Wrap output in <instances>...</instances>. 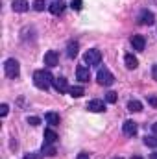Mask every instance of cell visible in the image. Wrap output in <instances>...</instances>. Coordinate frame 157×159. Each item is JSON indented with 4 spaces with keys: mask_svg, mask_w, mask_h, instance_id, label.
<instances>
[{
    "mask_svg": "<svg viewBox=\"0 0 157 159\" xmlns=\"http://www.w3.org/2000/svg\"><path fill=\"white\" fill-rule=\"evenodd\" d=\"M148 104L154 106V107H157V96H148Z\"/></svg>",
    "mask_w": 157,
    "mask_h": 159,
    "instance_id": "28",
    "label": "cell"
},
{
    "mask_svg": "<svg viewBox=\"0 0 157 159\" xmlns=\"http://www.w3.org/2000/svg\"><path fill=\"white\" fill-rule=\"evenodd\" d=\"M105 100H107L109 104H115V102H117V93H113V91H111V93H107Z\"/></svg>",
    "mask_w": 157,
    "mask_h": 159,
    "instance_id": "24",
    "label": "cell"
},
{
    "mask_svg": "<svg viewBox=\"0 0 157 159\" xmlns=\"http://www.w3.org/2000/svg\"><path fill=\"white\" fill-rule=\"evenodd\" d=\"M44 119H46L48 124H52V126H57V124H59V115H57V113H52V111H50V113L44 115Z\"/></svg>",
    "mask_w": 157,
    "mask_h": 159,
    "instance_id": "19",
    "label": "cell"
},
{
    "mask_svg": "<svg viewBox=\"0 0 157 159\" xmlns=\"http://www.w3.org/2000/svg\"><path fill=\"white\" fill-rule=\"evenodd\" d=\"M57 141V133L54 131V129H44V143H48V144H54Z\"/></svg>",
    "mask_w": 157,
    "mask_h": 159,
    "instance_id": "15",
    "label": "cell"
},
{
    "mask_svg": "<svg viewBox=\"0 0 157 159\" xmlns=\"http://www.w3.org/2000/svg\"><path fill=\"white\" fill-rule=\"evenodd\" d=\"M48 9H50V13H52V15H61V13H63V9H65V4H63L61 0H54V2L48 6Z\"/></svg>",
    "mask_w": 157,
    "mask_h": 159,
    "instance_id": "11",
    "label": "cell"
},
{
    "mask_svg": "<svg viewBox=\"0 0 157 159\" xmlns=\"http://www.w3.org/2000/svg\"><path fill=\"white\" fill-rule=\"evenodd\" d=\"M57 61H59V56H57L56 50H48V52L44 54V65H46V67H56Z\"/></svg>",
    "mask_w": 157,
    "mask_h": 159,
    "instance_id": "6",
    "label": "cell"
},
{
    "mask_svg": "<svg viewBox=\"0 0 157 159\" xmlns=\"http://www.w3.org/2000/svg\"><path fill=\"white\" fill-rule=\"evenodd\" d=\"M131 159H142V157H139V156H135V157H131Z\"/></svg>",
    "mask_w": 157,
    "mask_h": 159,
    "instance_id": "33",
    "label": "cell"
},
{
    "mask_svg": "<svg viewBox=\"0 0 157 159\" xmlns=\"http://www.w3.org/2000/svg\"><path fill=\"white\" fill-rule=\"evenodd\" d=\"M83 61H85L87 65H98V63L102 61V52H100V50H96V48H91V50H87V52H85Z\"/></svg>",
    "mask_w": 157,
    "mask_h": 159,
    "instance_id": "3",
    "label": "cell"
},
{
    "mask_svg": "<svg viewBox=\"0 0 157 159\" xmlns=\"http://www.w3.org/2000/svg\"><path fill=\"white\" fill-rule=\"evenodd\" d=\"M154 131H155V133H157V122H155V124H154Z\"/></svg>",
    "mask_w": 157,
    "mask_h": 159,
    "instance_id": "32",
    "label": "cell"
},
{
    "mask_svg": "<svg viewBox=\"0 0 157 159\" xmlns=\"http://www.w3.org/2000/svg\"><path fill=\"white\" fill-rule=\"evenodd\" d=\"M76 159H89V154H85V152H81V154H79V156H78Z\"/></svg>",
    "mask_w": 157,
    "mask_h": 159,
    "instance_id": "29",
    "label": "cell"
},
{
    "mask_svg": "<svg viewBox=\"0 0 157 159\" xmlns=\"http://www.w3.org/2000/svg\"><path fill=\"white\" fill-rule=\"evenodd\" d=\"M11 7H13V11H17V13H24V11L30 9V4H28L26 0H15V2L11 4Z\"/></svg>",
    "mask_w": 157,
    "mask_h": 159,
    "instance_id": "12",
    "label": "cell"
},
{
    "mask_svg": "<svg viewBox=\"0 0 157 159\" xmlns=\"http://www.w3.org/2000/svg\"><path fill=\"white\" fill-rule=\"evenodd\" d=\"M122 129H124V133H126L128 137H133V135L137 133V122H133V120H126V122L122 124Z\"/></svg>",
    "mask_w": 157,
    "mask_h": 159,
    "instance_id": "9",
    "label": "cell"
},
{
    "mask_svg": "<svg viewBox=\"0 0 157 159\" xmlns=\"http://www.w3.org/2000/svg\"><path fill=\"white\" fill-rule=\"evenodd\" d=\"M139 22H141L142 26H152V24L155 22V17H154L152 11L144 9V11H141V15H139Z\"/></svg>",
    "mask_w": 157,
    "mask_h": 159,
    "instance_id": "5",
    "label": "cell"
},
{
    "mask_svg": "<svg viewBox=\"0 0 157 159\" xmlns=\"http://www.w3.org/2000/svg\"><path fill=\"white\" fill-rule=\"evenodd\" d=\"M7 111H9L7 104H2V106H0V117H6V115H7Z\"/></svg>",
    "mask_w": 157,
    "mask_h": 159,
    "instance_id": "26",
    "label": "cell"
},
{
    "mask_svg": "<svg viewBox=\"0 0 157 159\" xmlns=\"http://www.w3.org/2000/svg\"><path fill=\"white\" fill-rule=\"evenodd\" d=\"M69 93H70V96H74V98H79V96H83V87L81 85H74V87H70L69 89Z\"/></svg>",
    "mask_w": 157,
    "mask_h": 159,
    "instance_id": "20",
    "label": "cell"
},
{
    "mask_svg": "<svg viewBox=\"0 0 157 159\" xmlns=\"http://www.w3.org/2000/svg\"><path fill=\"white\" fill-rule=\"evenodd\" d=\"M87 109L92 111V113H102V111L105 109V104H104L102 100H91V102L87 104Z\"/></svg>",
    "mask_w": 157,
    "mask_h": 159,
    "instance_id": "8",
    "label": "cell"
},
{
    "mask_svg": "<svg viewBox=\"0 0 157 159\" xmlns=\"http://www.w3.org/2000/svg\"><path fill=\"white\" fill-rule=\"evenodd\" d=\"M96 80H98V83H100V85H104V87H109V85H113V81H115L113 74H111V72H109L105 67L98 70V74H96Z\"/></svg>",
    "mask_w": 157,
    "mask_h": 159,
    "instance_id": "4",
    "label": "cell"
},
{
    "mask_svg": "<svg viewBox=\"0 0 157 159\" xmlns=\"http://www.w3.org/2000/svg\"><path fill=\"white\" fill-rule=\"evenodd\" d=\"M115 159H122V157H115Z\"/></svg>",
    "mask_w": 157,
    "mask_h": 159,
    "instance_id": "34",
    "label": "cell"
},
{
    "mask_svg": "<svg viewBox=\"0 0 157 159\" xmlns=\"http://www.w3.org/2000/svg\"><path fill=\"white\" fill-rule=\"evenodd\" d=\"M152 74H154V80H157V65L154 67V70H152Z\"/></svg>",
    "mask_w": 157,
    "mask_h": 159,
    "instance_id": "30",
    "label": "cell"
},
{
    "mask_svg": "<svg viewBox=\"0 0 157 159\" xmlns=\"http://www.w3.org/2000/svg\"><path fill=\"white\" fill-rule=\"evenodd\" d=\"M46 6H48V4H44V0H35V2H34V9H35V11H43Z\"/></svg>",
    "mask_w": 157,
    "mask_h": 159,
    "instance_id": "22",
    "label": "cell"
},
{
    "mask_svg": "<svg viewBox=\"0 0 157 159\" xmlns=\"http://www.w3.org/2000/svg\"><path fill=\"white\" fill-rule=\"evenodd\" d=\"M4 72H6V76L11 80H15L19 74H20V67H19V61L17 59H7L6 63H4Z\"/></svg>",
    "mask_w": 157,
    "mask_h": 159,
    "instance_id": "2",
    "label": "cell"
},
{
    "mask_svg": "<svg viewBox=\"0 0 157 159\" xmlns=\"http://www.w3.org/2000/svg\"><path fill=\"white\" fill-rule=\"evenodd\" d=\"M28 124H32V126H39L41 119H37V117H28Z\"/></svg>",
    "mask_w": 157,
    "mask_h": 159,
    "instance_id": "25",
    "label": "cell"
},
{
    "mask_svg": "<svg viewBox=\"0 0 157 159\" xmlns=\"http://www.w3.org/2000/svg\"><path fill=\"white\" fill-rule=\"evenodd\" d=\"M124 63H126V67H128L129 70H133V69L139 67V61H137V57H135L133 54H126V56H124Z\"/></svg>",
    "mask_w": 157,
    "mask_h": 159,
    "instance_id": "14",
    "label": "cell"
},
{
    "mask_svg": "<svg viewBox=\"0 0 157 159\" xmlns=\"http://www.w3.org/2000/svg\"><path fill=\"white\" fill-rule=\"evenodd\" d=\"M144 144L146 146H152V148H157V137L155 135H146L144 137Z\"/></svg>",
    "mask_w": 157,
    "mask_h": 159,
    "instance_id": "21",
    "label": "cell"
},
{
    "mask_svg": "<svg viewBox=\"0 0 157 159\" xmlns=\"http://www.w3.org/2000/svg\"><path fill=\"white\" fill-rule=\"evenodd\" d=\"M52 81H54V78L50 76L48 70H35V72H34V83H35L37 89L46 91V89L52 85Z\"/></svg>",
    "mask_w": 157,
    "mask_h": 159,
    "instance_id": "1",
    "label": "cell"
},
{
    "mask_svg": "<svg viewBox=\"0 0 157 159\" xmlns=\"http://www.w3.org/2000/svg\"><path fill=\"white\" fill-rule=\"evenodd\" d=\"M128 109H129L131 113H139V111H142V104H141L139 100H129V102H128Z\"/></svg>",
    "mask_w": 157,
    "mask_h": 159,
    "instance_id": "16",
    "label": "cell"
},
{
    "mask_svg": "<svg viewBox=\"0 0 157 159\" xmlns=\"http://www.w3.org/2000/svg\"><path fill=\"white\" fill-rule=\"evenodd\" d=\"M52 85H54V89L57 91V93H67L70 87H69V83H67V80L65 78H54L52 81Z\"/></svg>",
    "mask_w": 157,
    "mask_h": 159,
    "instance_id": "7",
    "label": "cell"
},
{
    "mask_svg": "<svg viewBox=\"0 0 157 159\" xmlns=\"http://www.w3.org/2000/svg\"><path fill=\"white\" fill-rule=\"evenodd\" d=\"M24 159H43V152H30L24 156Z\"/></svg>",
    "mask_w": 157,
    "mask_h": 159,
    "instance_id": "23",
    "label": "cell"
},
{
    "mask_svg": "<svg viewBox=\"0 0 157 159\" xmlns=\"http://www.w3.org/2000/svg\"><path fill=\"white\" fill-rule=\"evenodd\" d=\"M78 48H79L78 43H69V46H67V56H69V57H76V56H78Z\"/></svg>",
    "mask_w": 157,
    "mask_h": 159,
    "instance_id": "18",
    "label": "cell"
},
{
    "mask_svg": "<svg viewBox=\"0 0 157 159\" xmlns=\"http://www.w3.org/2000/svg\"><path fill=\"white\" fill-rule=\"evenodd\" d=\"M41 152H43V156H50V157H54V156H56V148H54V144H48V143H44V144H43Z\"/></svg>",
    "mask_w": 157,
    "mask_h": 159,
    "instance_id": "17",
    "label": "cell"
},
{
    "mask_svg": "<svg viewBox=\"0 0 157 159\" xmlns=\"http://www.w3.org/2000/svg\"><path fill=\"white\" fill-rule=\"evenodd\" d=\"M76 76H78L79 81H89V78H91V72H89V67H85V65H79L78 69H76Z\"/></svg>",
    "mask_w": 157,
    "mask_h": 159,
    "instance_id": "10",
    "label": "cell"
},
{
    "mask_svg": "<svg viewBox=\"0 0 157 159\" xmlns=\"http://www.w3.org/2000/svg\"><path fill=\"white\" fill-rule=\"evenodd\" d=\"M72 9H76V11L81 9V0H72Z\"/></svg>",
    "mask_w": 157,
    "mask_h": 159,
    "instance_id": "27",
    "label": "cell"
},
{
    "mask_svg": "<svg viewBox=\"0 0 157 159\" xmlns=\"http://www.w3.org/2000/svg\"><path fill=\"white\" fill-rule=\"evenodd\" d=\"M150 159H157V152H154V154L150 156Z\"/></svg>",
    "mask_w": 157,
    "mask_h": 159,
    "instance_id": "31",
    "label": "cell"
},
{
    "mask_svg": "<svg viewBox=\"0 0 157 159\" xmlns=\"http://www.w3.org/2000/svg\"><path fill=\"white\" fill-rule=\"evenodd\" d=\"M144 44H146V41H144L142 35H133V37H131V46H133V50L142 52V50H144Z\"/></svg>",
    "mask_w": 157,
    "mask_h": 159,
    "instance_id": "13",
    "label": "cell"
}]
</instances>
